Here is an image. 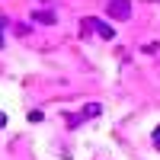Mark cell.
<instances>
[{
    "label": "cell",
    "instance_id": "cell-3",
    "mask_svg": "<svg viewBox=\"0 0 160 160\" xmlns=\"http://www.w3.org/2000/svg\"><path fill=\"white\" fill-rule=\"evenodd\" d=\"M154 144H157V148H160V128L154 131Z\"/></svg>",
    "mask_w": 160,
    "mask_h": 160
},
{
    "label": "cell",
    "instance_id": "cell-4",
    "mask_svg": "<svg viewBox=\"0 0 160 160\" xmlns=\"http://www.w3.org/2000/svg\"><path fill=\"white\" fill-rule=\"evenodd\" d=\"M0 125H7V115H3V112H0Z\"/></svg>",
    "mask_w": 160,
    "mask_h": 160
},
{
    "label": "cell",
    "instance_id": "cell-2",
    "mask_svg": "<svg viewBox=\"0 0 160 160\" xmlns=\"http://www.w3.org/2000/svg\"><path fill=\"white\" fill-rule=\"evenodd\" d=\"M87 26H93V29H96L102 38H112V29H109V26H102L99 19H87Z\"/></svg>",
    "mask_w": 160,
    "mask_h": 160
},
{
    "label": "cell",
    "instance_id": "cell-1",
    "mask_svg": "<svg viewBox=\"0 0 160 160\" xmlns=\"http://www.w3.org/2000/svg\"><path fill=\"white\" fill-rule=\"evenodd\" d=\"M128 13H131L128 0H109V16L112 19H128Z\"/></svg>",
    "mask_w": 160,
    "mask_h": 160
}]
</instances>
